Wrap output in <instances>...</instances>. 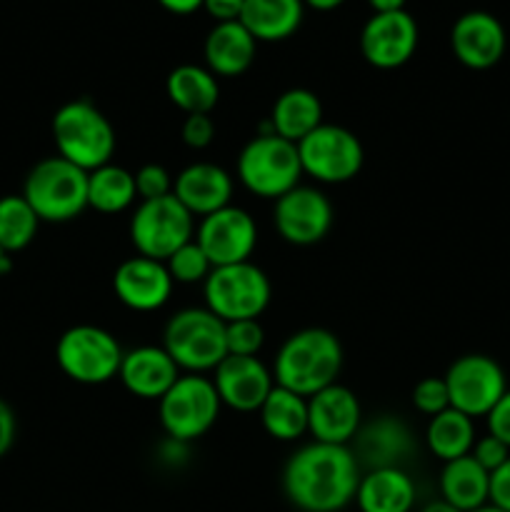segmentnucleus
Masks as SVG:
<instances>
[{
    "instance_id": "obj_1",
    "label": "nucleus",
    "mask_w": 510,
    "mask_h": 512,
    "mask_svg": "<svg viewBox=\"0 0 510 512\" xmlns=\"http://www.w3.org/2000/svg\"><path fill=\"white\" fill-rule=\"evenodd\" d=\"M363 468L350 445L313 443L290 455L283 468V493L300 512H345L355 503Z\"/></svg>"
},
{
    "instance_id": "obj_2",
    "label": "nucleus",
    "mask_w": 510,
    "mask_h": 512,
    "mask_svg": "<svg viewBox=\"0 0 510 512\" xmlns=\"http://www.w3.org/2000/svg\"><path fill=\"white\" fill-rule=\"evenodd\" d=\"M343 370V345L325 328H305L290 335L275 355V385L303 398H313L328 385L338 383Z\"/></svg>"
},
{
    "instance_id": "obj_3",
    "label": "nucleus",
    "mask_w": 510,
    "mask_h": 512,
    "mask_svg": "<svg viewBox=\"0 0 510 512\" xmlns=\"http://www.w3.org/2000/svg\"><path fill=\"white\" fill-rule=\"evenodd\" d=\"M53 138L60 158L85 173L103 168L115 153V130L90 100L78 98L60 105L53 115Z\"/></svg>"
},
{
    "instance_id": "obj_4",
    "label": "nucleus",
    "mask_w": 510,
    "mask_h": 512,
    "mask_svg": "<svg viewBox=\"0 0 510 512\" xmlns=\"http://www.w3.org/2000/svg\"><path fill=\"white\" fill-rule=\"evenodd\" d=\"M20 195L40 223H68L88 208V173L60 155L45 158L33 165Z\"/></svg>"
},
{
    "instance_id": "obj_5",
    "label": "nucleus",
    "mask_w": 510,
    "mask_h": 512,
    "mask_svg": "<svg viewBox=\"0 0 510 512\" xmlns=\"http://www.w3.org/2000/svg\"><path fill=\"white\" fill-rule=\"evenodd\" d=\"M163 348L180 370L208 373L228 358L225 323L208 308H185L168 320L163 330Z\"/></svg>"
},
{
    "instance_id": "obj_6",
    "label": "nucleus",
    "mask_w": 510,
    "mask_h": 512,
    "mask_svg": "<svg viewBox=\"0 0 510 512\" xmlns=\"http://www.w3.org/2000/svg\"><path fill=\"white\" fill-rule=\"evenodd\" d=\"M298 145L275 133H258L238 155V180L258 198L278 200L300 185Z\"/></svg>"
},
{
    "instance_id": "obj_7",
    "label": "nucleus",
    "mask_w": 510,
    "mask_h": 512,
    "mask_svg": "<svg viewBox=\"0 0 510 512\" xmlns=\"http://www.w3.org/2000/svg\"><path fill=\"white\" fill-rule=\"evenodd\" d=\"M220 408L223 403L213 380L198 373L180 375L173 388L158 400V415L165 435L168 440L183 445L203 438L218 423Z\"/></svg>"
},
{
    "instance_id": "obj_8",
    "label": "nucleus",
    "mask_w": 510,
    "mask_h": 512,
    "mask_svg": "<svg viewBox=\"0 0 510 512\" xmlns=\"http://www.w3.org/2000/svg\"><path fill=\"white\" fill-rule=\"evenodd\" d=\"M270 280L250 260L210 270L203 283L205 308L223 323L258 320L270 303Z\"/></svg>"
},
{
    "instance_id": "obj_9",
    "label": "nucleus",
    "mask_w": 510,
    "mask_h": 512,
    "mask_svg": "<svg viewBox=\"0 0 510 512\" xmlns=\"http://www.w3.org/2000/svg\"><path fill=\"white\" fill-rule=\"evenodd\" d=\"M55 363L80 385H103L118 378L123 348L113 333L98 325H73L55 345Z\"/></svg>"
},
{
    "instance_id": "obj_10",
    "label": "nucleus",
    "mask_w": 510,
    "mask_h": 512,
    "mask_svg": "<svg viewBox=\"0 0 510 512\" xmlns=\"http://www.w3.org/2000/svg\"><path fill=\"white\" fill-rule=\"evenodd\" d=\"M195 238V218L175 195L140 200L130 220V240L143 258L165 263L170 255Z\"/></svg>"
},
{
    "instance_id": "obj_11",
    "label": "nucleus",
    "mask_w": 510,
    "mask_h": 512,
    "mask_svg": "<svg viewBox=\"0 0 510 512\" xmlns=\"http://www.w3.org/2000/svg\"><path fill=\"white\" fill-rule=\"evenodd\" d=\"M300 168L318 183L340 185L360 173L365 160L363 143L358 135L343 125L323 123L298 143Z\"/></svg>"
},
{
    "instance_id": "obj_12",
    "label": "nucleus",
    "mask_w": 510,
    "mask_h": 512,
    "mask_svg": "<svg viewBox=\"0 0 510 512\" xmlns=\"http://www.w3.org/2000/svg\"><path fill=\"white\" fill-rule=\"evenodd\" d=\"M443 378L448 385L450 408L460 410L468 418H485L508 390L503 368L480 353L455 360Z\"/></svg>"
},
{
    "instance_id": "obj_13",
    "label": "nucleus",
    "mask_w": 510,
    "mask_h": 512,
    "mask_svg": "<svg viewBox=\"0 0 510 512\" xmlns=\"http://www.w3.org/2000/svg\"><path fill=\"white\" fill-rule=\"evenodd\" d=\"M195 243L203 248L213 268L245 263L258 245V225L248 210L225 205L215 213L200 218L195 228Z\"/></svg>"
},
{
    "instance_id": "obj_14",
    "label": "nucleus",
    "mask_w": 510,
    "mask_h": 512,
    "mask_svg": "<svg viewBox=\"0 0 510 512\" xmlns=\"http://www.w3.org/2000/svg\"><path fill=\"white\" fill-rule=\"evenodd\" d=\"M273 223L285 243L308 248L320 243L333 228V205L323 190L295 185L275 200Z\"/></svg>"
},
{
    "instance_id": "obj_15",
    "label": "nucleus",
    "mask_w": 510,
    "mask_h": 512,
    "mask_svg": "<svg viewBox=\"0 0 510 512\" xmlns=\"http://www.w3.org/2000/svg\"><path fill=\"white\" fill-rule=\"evenodd\" d=\"M418 23L408 10L373 13L360 30V53L373 68L395 70L418 50Z\"/></svg>"
},
{
    "instance_id": "obj_16",
    "label": "nucleus",
    "mask_w": 510,
    "mask_h": 512,
    "mask_svg": "<svg viewBox=\"0 0 510 512\" xmlns=\"http://www.w3.org/2000/svg\"><path fill=\"white\" fill-rule=\"evenodd\" d=\"M415 435L398 415H378L360 425L350 450L360 468H403L405 460L415 453Z\"/></svg>"
},
{
    "instance_id": "obj_17",
    "label": "nucleus",
    "mask_w": 510,
    "mask_h": 512,
    "mask_svg": "<svg viewBox=\"0 0 510 512\" xmlns=\"http://www.w3.org/2000/svg\"><path fill=\"white\" fill-rule=\"evenodd\" d=\"M363 425L358 395L345 385L333 383L308 398V433L318 443L350 445Z\"/></svg>"
},
{
    "instance_id": "obj_18",
    "label": "nucleus",
    "mask_w": 510,
    "mask_h": 512,
    "mask_svg": "<svg viewBox=\"0 0 510 512\" xmlns=\"http://www.w3.org/2000/svg\"><path fill=\"white\" fill-rule=\"evenodd\" d=\"M450 48L458 63L470 70H488L500 63L508 48L503 23L485 10H468L450 30Z\"/></svg>"
},
{
    "instance_id": "obj_19",
    "label": "nucleus",
    "mask_w": 510,
    "mask_h": 512,
    "mask_svg": "<svg viewBox=\"0 0 510 512\" xmlns=\"http://www.w3.org/2000/svg\"><path fill=\"white\" fill-rule=\"evenodd\" d=\"M213 373V385L218 390L220 403L230 410H238V413L260 410L270 390L275 388L273 373L260 358L228 355Z\"/></svg>"
},
{
    "instance_id": "obj_20",
    "label": "nucleus",
    "mask_w": 510,
    "mask_h": 512,
    "mask_svg": "<svg viewBox=\"0 0 510 512\" xmlns=\"http://www.w3.org/2000/svg\"><path fill=\"white\" fill-rule=\"evenodd\" d=\"M173 285L165 263L143 258V255H135V258L120 263L113 275L115 298L135 313H153V310L163 308L170 300Z\"/></svg>"
},
{
    "instance_id": "obj_21",
    "label": "nucleus",
    "mask_w": 510,
    "mask_h": 512,
    "mask_svg": "<svg viewBox=\"0 0 510 512\" xmlns=\"http://www.w3.org/2000/svg\"><path fill=\"white\" fill-rule=\"evenodd\" d=\"M118 378L135 398L160 400L180 378V368L163 345H140L123 353Z\"/></svg>"
},
{
    "instance_id": "obj_22",
    "label": "nucleus",
    "mask_w": 510,
    "mask_h": 512,
    "mask_svg": "<svg viewBox=\"0 0 510 512\" xmlns=\"http://www.w3.org/2000/svg\"><path fill=\"white\" fill-rule=\"evenodd\" d=\"M173 195L190 210V215L215 213L230 205L233 198V178L225 168L215 163H193L180 170L173 180Z\"/></svg>"
},
{
    "instance_id": "obj_23",
    "label": "nucleus",
    "mask_w": 510,
    "mask_h": 512,
    "mask_svg": "<svg viewBox=\"0 0 510 512\" xmlns=\"http://www.w3.org/2000/svg\"><path fill=\"white\" fill-rule=\"evenodd\" d=\"M255 53H258V40L248 33L240 20L233 23H215L210 33L205 35L203 55L205 68L215 78H235L243 75L253 65Z\"/></svg>"
},
{
    "instance_id": "obj_24",
    "label": "nucleus",
    "mask_w": 510,
    "mask_h": 512,
    "mask_svg": "<svg viewBox=\"0 0 510 512\" xmlns=\"http://www.w3.org/2000/svg\"><path fill=\"white\" fill-rule=\"evenodd\" d=\"M415 498L418 490L403 468H375L360 475L355 505L358 512H410Z\"/></svg>"
},
{
    "instance_id": "obj_25",
    "label": "nucleus",
    "mask_w": 510,
    "mask_h": 512,
    "mask_svg": "<svg viewBox=\"0 0 510 512\" xmlns=\"http://www.w3.org/2000/svg\"><path fill=\"white\" fill-rule=\"evenodd\" d=\"M303 13V0H245L240 23L258 43H280L298 33Z\"/></svg>"
},
{
    "instance_id": "obj_26",
    "label": "nucleus",
    "mask_w": 510,
    "mask_h": 512,
    "mask_svg": "<svg viewBox=\"0 0 510 512\" xmlns=\"http://www.w3.org/2000/svg\"><path fill=\"white\" fill-rule=\"evenodd\" d=\"M440 498L460 512H473L490 503V473L473 455L450 460L440 473Z\"/></svg>"
},
{
    "instance_id": "obj_27",
    "label": "nucleus",
    "mask_w": 510,
    "mask_h": 512,
    "mask_svg": "<svg viewBox=\"0 0 510 512\" xmlns=\"http://www.w3.org/2000/svg\"><path fill=\"white\" fill-rule=\"evenodd\" d=\"M268 120L275 135L298 145L305 135L323 125V103L313 90L290 88L278 95Z\"/></svg>"
},
{
    "instance_id": "obj_28",
    "label": "nucleus",
    "mask_w": 510,
    "mask_h": 512,
    "mask_svg": "<svg viewBox=\"0 0 510 512\" xmlns=\"http://www.w3.org/2000/svg\"><path fill=\"white\" fill-rule=\"evenodd\" d=\"M165 93L175 108L183 110L185 115L208 113L218 105L220 85L218 78L210 73L205 65L183 63L173 68L165 80Z\"/></svg>"
},
{
    "instance_id": "obj_29",
    "label": "nucleus",
    "mask_w": 510,
    "mask_h": 512,
    "mask_svg": "<svg viewBox=\"0 0 510 512\" xmlns=\"http://www.w3.org/2000/svg\"><path fill=\"white\" fill-rule=\"evenodd\" d=\"M260 423L273 440L293 443L308 433V398L275 385L260 405Z\"/></svg>"
},
{
    "instance_id": "obj_30",
    "label": "nucleus",
    "mask_w": 510,
    "mask_h": 512,
    "mask_svg": "<svg viewBox=\"0 0 510 512\" xmlns=\"http://www.w3.org/2000/svg\"><path fill=\"white\" fill-rule=\"evenodd\" d=\"M425 445L443 463L465 458L475 445L473 418H468V415L455 408L433 415L428 428H425Z\"/></svg>"
},
{
    "instance_id": "obj_31",
    "label": "nucleus",
    "mask_w": 510,
    "mask_h": 512,
    "mask_svg": "<svg viewBox=\"0 0 510 512\" xmlns=\"http://www.w3.org/2000/svg\"><path fill=\"white\" fill-rule=\"evenodd\" d=\"M138 198L135 190V173L120 165H103L88 173V208L103 215H115L128 210Z\"/></svg>"
},
{
    "instance_id": "obj_32",
    "label": "nucleus",
    "mask_w": 510,
    "mask_h": 512,
    "mask_svg": "<svg viewBox=\"0 0 510 512\" xmlns=\"http://www.w3.org/2000/svg\"><path fill=\"white\" fill-rule=\"evenodd\" d=\"M40 218L30 208L23 195H3L0 198V248L5 253H20L35 240Z\"/></svg>"
},
{
    "instance_id": "obj_33",
    "label": "nucleus",
    "mask_w": 510,
    "mask_h": 512,
    "mask_svg": "<svg viewBox=\"0 0 510 512\" xmlns=\"http://www.w3.org/2000/svg\"><path fill=\"white\" fill-rule=\"evenodd\" d=\"M165 268H168L173 283L195 285L208 280L213 265H210L208 255L203 253V248H200L193 238L190 243H185L183 248H178L168 260H165Z\"/></svg>"
},
{
    "instance_id": "obj_34",
    "label": "nucleus",
    "mask_w": 510,
    "mask_h": 512,
    "mask_svg": "<svg viewBox=\"0 0 510 512\" xmlns=\"http://www.w3.org/2000/svg\"><path fill=\"white\" fill-rule=\"evenodd\" d=\"M265 343V330L258 320H235L225 323V345L228 355H240V358H258Z\"/></svg>"
},
{
    "instance_id": "obj_35",
    "label": "nucleus",
    "mask_w": 510,
    "mask_h": 512,
    "mask_svg": "<svg viewBox=\"0 0 510 512\" xmlns=\"http://www.w3.org/2000/svg\"><path fill=\"white\" fill-rule=\"evenodd\" d=\"M413 405L418 413L433 415L443 413V410L450 408V395L448 385H445V378H423L413 388Z\"/></svg>"
},
{
    "instance_id": "obj_36",
    "label": "nucleus",
    "mask_w": 510,
    "mask_h": 512,
    "mask_svg": "<svg viewBox=\"0 0 510 512\" xmlns=\"http://www.w3.org/2000/svg\"><path fill=\"white\" fill-rule=\"evenodd\" d=\"M135 190L140 200H158L173 195V175L158 163H148L135 173Z\"/></svg>"
},
{
    "instance_id": "obj_37",
    "label": "nucleus",
    "mask_w": 510,
    "mask_h": 512,
    "mask_svg": "<svg viewBox=\"0 0 510 512\" xmlns=\"http://www.w3.org/2000/svg\"><path fill=\"white\" fill-rule=\"evenodd\" d=\"M183 135V143L193 150H203L213 143L215 138V123L208 113H195L185 115V123L180 128Z\"/></svg>"
},
{
    "instance_id": "obj_38",
    "label": "nucleus",
    "mask_w": 510,
    "mask_h": 512,
    "mask_svg": "<svg viewBox=\"0 0 510 512\" xmlns=\"http://www.w3.org/2000/svg\"><path fill=\"white\" fill-rule=\"evenodd\" d=\"M470 455L475 458V463L483 465L488 473H495V470L500 468V465L505 463V460L510 458V448L503 443V440H498L495 435H485V438L475 440L473 450H470Z\"/></svg>"
},
{
    "instance_id": "obj_39",
    "label": "nucleus",
    "mask_w": 510,
    "mask_h": 512,
    "mask_svg": "<svg viewBox=\"0 0 510 512\" xmlns=\"http://www.w3.org/2000/svg\"><path fill=\"white\" fill-rule=\"evenodd\" d=\"M485 418H488V433L503 440L510 448V390H505L503 398L495 403V408Z\"/></svg>"
},
{
    "instance_id": "obj_40",
    "label": "nucleus",
    "mask_w": 510,
    "mask_h": 512,
    "mask_svg": "<svg viewBox=\"0 0 510 512\" xmlns=\"http://www.w3.org/2000/svg\"><path fill=\"white\" fill-rule=\"evenodd\" d=\"M490 505L510 512V458L490 473Z\"/></svg>"
},
{
    "instance_id": "obj_41",
    "label": "nucleus",
    "mask_w": 510,
    "mask_h": 512,
    "mask_svg": "<svg viewBox=\"0 0 510 512\" xmlns=\"http://www.w3.org/2000/svg\"><path fill=\"white\" fill-rule=\"evenodd\" d=\"M245 0H203V10L215 23H233L240 20Z\"/></svg>"
},
{
    "instance_id": "obj_42",
    "label": "nucleus",
    "mask_w": 510,
    "mask_h": 512,
    "mask_svg": "<svg viewBox=\"0 0 510 512\" xmlns=\"http://www.w3.org/2000/svg\"><path fill=\"white\" fill-rule=\"evenodd\" d=\"M15 443V415L5 400H0V458L13 448Z\"/></svg>"
},
{
    "instance_id": "obj_43",
    "label": "nucleus",
    "mask_w": 510,
    "mask_h": 512,
    "mask_svg": "<svg viewBox=\"0 0 510 512\" xmlns=\"http://www.w3.org/2000/svg\"><path fill=\"white\" fill-rule=\"evenodd\" d=\"M158 5L173 15H193L203 8V0H158Z\"/></svg>"
},
{
    "instance_id": "obj_44",
    "label": "nucleus",
    "mask_w": 510,
    "mask_h": 512,
    "mask_svg": "<svg viewBox=\"0 0 510 512\" xmlns=\"http://www.w3.org/2000/svg\"><path fill=\"white\" fill-rule=\"evenodd\" d=\"M408 0H368L373 13H395V10H405Z\"/></svg>"
},
{
    "instance_id": "obj_45",
    "label": "nucleus",
    "mask_w": 510,
    "mask_h": 512,
    "mask_svg": "<svg viewBox=\"0 0 510 512\" xmlns=\"http://www.w3.org/2000/svg\"><path fill=\"white\" fill-rule=\"evenodd\" d=\"M345 0H303L305 8H313V10H320V13H330V10L340 8Z\"/></svg>"
},
{
    "instance_id": "obj_46",
    "label": "nucleus",
    "mask_w": 510,
    "mask_h": 512,
    "mask_svg": "<svg viewBox=\"0 0 510 512\" xmlns=\"http://www.w3.org/2000/svg\"><path fill=\"white\" fill-rule=\"evenodd\" d=\"M420 512H460V510L453 508L450 503H445L443 498H438V500H430V503H425L423 508H420Z\"/></svg>"
},
{
    "instance_id": "obj_47",
    "label": "nucleus",
    "mask_w": 510,
    "mask_h": 512,
    "mask_svg": "<svg viewBox=\"0 0 510 512\" xmlns=\"http://www.w3.org/2000/svg\"><path fill=\"white\" fill-rule=\"evenodd\" d=\"M10 270V255L0 248V275H5Z\"/></svg>"
},
{
    "instance_id": "obj_48",
    "label": "nucleus",
    "mask_w": 510,
    "mask_h": 512,
    "mask_svg": "<svg viewBox=\"0 0 510 512\" xmlns=\"http://www.w3.org/2000/svg\"><path fill=\"white\" fill-rule=\"evenodd\" d=\"M473 512H505V510H500V508H495V505H483V508H478V510H473Z\"/></svg>"
}]
</instances>
